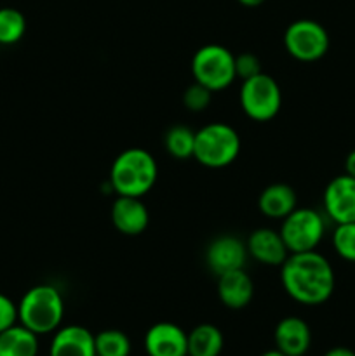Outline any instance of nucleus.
I'll use <instances>...</instances> for the list:
<instances>
[{"label":"nucleus","mask_w":355,"mask_h":356,"mask_svg":"<svg viewBox=\"0 0 355 356\" xmlns=\"http://www.w3.org/2000/svg\"><path fill=\"white\" fill-rule=\"evenodd\" d=\"M281 284L292 301L303 306L327 302L336 287L333 264L317 250L289 254L281 266Z\"/></svg>","instance_id":"1"},{"label":"nucleus","mask_w":355,"mask_h":356,"mask_svg":"<svg viewBox=\"0 0 355 356\" xmlns=\"http://www.w3.org/2000/svg\"><path fill=\"white\" fill-rule=\"evenodd\" d=\"M159 167L150 152L127 148L110 167V184L118 197H145L157 183Z\"/></svg>","instance_id":"2"},{"label":"nucleus","mask_w":355,"mask_h":356,"mask_svg":"<svg viewBox=\"0 0 355 356\" xmlns=\"http://www.w3.org/2000/svg\"><path fill=\"white\" fill-rule=\"evenodd\" d=\"M63 316L65 299L54 285H35L17 302V322L37 336L56 332L61 327Z\"/></svg>","instance_id":"3"},{"label":"nucleus","mask_w":355,"mask_h":356,"mask_svg":"<svg viewBox=\"0 0 355 356\" xmlns=\"http://www.w3.org/2000/svg\"><path fill=\"white\" fill-rule=\"evenodd\" d=\"M240 153V136L225 122H211L195 131L194 159L207 169L232 165Z\"/></svg>","instance_id":"4"},{"label":"nucleus","mask_w":355,"mask_h":356,"mask_svg":"<svg viewBox=\"0 0 355 356\" xmlns=\"http://www.w3.org/2000/svg\"><path fill=\"white\" fill-rule=\"evenodd\" d=\"M191 75L211 92L225 90L237 79L235 56L225 45H202L191 58Z\"/></svg>","instance_id":"5"},{"label":"nucleus","mask_w":355,"mask_h":356,"mask_svg":"<svg viewBox=\"0 0 355 356\" xmlns=\"http://www.w3.org/2000/svg\"><path fill=\"white\" fill-rule=\"evenodd\" d=\"M326 216L312 207H296L282 219L281 235L289 254L317 250L326 235Z\"/></svg>","instance_id":"6"},{"label":"nucleus","mask_w":355,"mask_h":356,"mask_svg":"<svg viewBox=\"0 0 355 356\" xmlns=\"http://www.w3.org/2000/svg\"><path fill=\"white\" fill-rule=\"evenodd\" d=\"M239 103L244 113L254 122L275 118L282 106V90L274 76L261 72L253 79L242 80Z\"/></svg>","instance_id":"7"},{"label":"nucleus","mask_w":355,"mask_h":356,"mask_svg":"<svg viewBox=\"0 0 355 356\" xmlns=\"http://www.w3.org/2000/svg\"><path fill=\"white\" fill-rule=\"evenodd\" d=\"M331 45L326 28L313 19H298L284 31V47L291 58L301 63H313L327 54Z\"/></svg>","instance_id":"8"},{"label":"nucleus","mask_w":355,"mask_h":356,"mask_svg":"<svg viewBox=\"0 0 355 356\" xmlns=\"http://www.w3.org/2000/svg\"><path fill=\"white\" fill-rule=\"evenodd\" d=\"M326 218L334 225L355 222V177L348 174L333 177L322 197Z\"/></svg>","instance_id":"9"},{"label":"nucleus","mask_w":355,"mask_h":356,"mask_svg":"<svg viewBox=\"0 0 355 356\" xmlns=\"http://www.w3.org/2000/svg\"><path fill=\"white\" fill-rule=\"evenodd\" d=\"M247 247L240 238L233 235H221L212 240L205 250V263L209 270L219 277L233 270H242L246 266Z\"/></svg>","instance_id":"10"},{"label":"nucleus","mask_w":355,"mask_h":356,"mask_svg":"<svg viewBox=\"0 0 355 356\" xmlns=\"http://www.w3.org/2000/svg\"><path fill=\"white\" fill-rule=\"evenodd\" d=\"M148 356H188V332L173 322L150 327L143 339Z\"/></svg>","instance_id":"11"},{"label":"nucleus","mask_w":355,"mask_h":356,"mask_svg":"<svg viewBox=\"0 0 355 356\" xmlns=\"http://www.w3.org/2000/svg\"><path fill=\"white\" fill-rule=\"evenodd\" d=\"M275 350L285 356H305L312 346V330L299 316H284L274 330Z\"/></svg>","instance_id":"12"},{"label":"nucleus","mask_w":355,"mask_h":356,"mask_svg":"<svg viewBox=\"0 0 355 356\" xmlns=\"http://www.w3.org/2000/svg\"><path fill=\"white\" fill-rule=\"evenodd\" d=\"M110 216L115 229L125 236L141 235L150 225L148 209L138 197H117Z\"/></svg>","instance_id":"13"},{"label":"nucleus","mask_w":355,"mask_h":356,"mask_svg":"<svg viewBox=\"0 0 355 356\" xmlns=\"http://www.w3.org/2000/svg\"><path fill=\"white\" fill-rule=\"evenodd\" d=\"M247 254L265 266H282L289 250L282 240L281 232L271 228H258L246 242Z\"/></svg>","instance_id":"14"},{"label":"nucleus","mask_w":355,"mask_h":356,"mask_svg":"<svg viewBox=\"0 0 355 356\" xmlns=\"http://www.w3.org/2000/svg\"><path fill=\"white\" fill-rule=\"evenodd\" d=\"M49 356H96L94 334L82 325L59 327L51 341Z\"/></svg>","instance_id":"15"},{"label":"nucleus","mask_w":355,"mask_h":356,"mask_svg":"<svg viewBox=\"0 0 355 356\" xmlns=\"http://www.w3.org/2000/svg\"><path fill=\"white\" fill-rule=\"evenodd\" d=\"M254 284L246 270H233L218 277V298L226 308L242 309L253 301Z\"/></svg>","instance_id":"16"},{"label":"nucleus","mask_w":355,"mask_h":356,"mask_svg":"<svg viewBox=\"0 0 355 356\" xmlns=\"http://www.w3.org/2000/svg\"><path fill=\"white\" fill-rule=\"evenodd\" d=\"M298 207L296 191L289 184L274 183L265 188L258 197V209L270 219H284Z\"/></svg>","instance_id":"17"},{"label":"nucleus","mask_w":355,"mask_h":356,"mask_svg":"<svg viewBox=\"0 0 355 356\" xmlns=\"http://www.w3.org/2000/svg\"><path fill=\"white\" fill-rule=\"evenodd\" d=\"M0 356H38V336L21 323L0 332Z\"/></svg>","instance_id":"18"},{"label":"nucleus","mask_w":355,"mask_h":356,"mask_svg":"<svg viewBox=\"0 0 355 356\" xmlns=\"http://www.w3.org/2000/svg\"><path fill=\"white\" fill-rule=\"evenodd\" d=\"M223 346V332L212 323H200L188 332V356H219Z\"/></svg>","instance_id":"19"},{"label":"nucleus","mask_w":355,"mask_h":356,"mask_svg":"<svg viewBox=\"0 0 355 356\" xmlns=\"http://www.w3.org/2000/svg\"><path fill=\"white\" fill-rule=\"evenodd\" d=\"M164 146L174 159H191L195 149V131H191L187 125H173L164 134Z\"/></svg>","instance_id":"20"},{"label":"nucleus","mask_w":355,"mask_h":356,"mask_svg":"<svg viewBox=\"0 0 355 356\" xmlns=\"http://www.w3.org/2000/svg\"><path fill=\"white\" fill-rule=\"evenodd\" d=\"M96 356H129L131 355V341L127 334L117 329L101 330L94 336Z\"/></svg>","instance_id":"21"},{"label":"nucleus","mask_w":355,"mask_h":356,"mask_svg":"<svg viewBox=\"0 0 355 356\" xmlns=\"http://www.w3.org/2000/svg\"><path fill=\"white\" fill-rule=\"evenodd\" d=\"M26 31V19L23 13L13 7L0 9V44L13 45L23 38Z\"/></svg>","instance_id":"22"},{"label":"nucleus","mask_w":355,"mask_h":356,"mask_svg":"<svg viewBox=\"0 0 355 356\" xmlns=\"http://www.w3.org/2000/svg\"><path fill=\"white\" fill-rule=\"evenodd\" d=\"M334 252L347 263H355V222L336 225L333 232Z\"/></svg>","instance_id":"23"},{"label":"nucleus","mask_w":355,"mask_h":356,"mask_svg":"<svg viewBox=\"0 0 355 356\" xmlns=\"http://www.w3.org/2000/svg\"><path fill=\"white\" fill-rule=\"evenodd\" d=\"M212 92L207 87L200 86L198 82H194L191 86L187 87L183 94V104L188 111H194V113H200L205 108L211 104Z\"/></svg>","instance_id":"24"},{"label":"nucleus","mask_w":355,"mask_h":356,"mask_svg":"<svg viewBox=\"0 0 355 356\" xmlns=\"http://www.w3.org/2000/svg\"><path fill=\"white\" fill-rule=\"evenodd\" d=\"M263 72L261 70V59L253 52H242V54L235 56V75L237 79L247 80L253 76L260 75Z\"/></svg>","instance_id":"25"},{"label":"nucleus","mask_w":355,"mask_h":356,"mask_svg":"<svg viewBox=\"0 0 355 356\" xmlns=\"http://www.w3.org/2000/svg\"><path fill=\"white\" fill-rule=\"evenodd\" d=\"M17 323V305L0 292V332Z\"/></svg>","instance_id":"26"},{"label":"nucleus","mask_w":355,"mask_h":356,"mask_svg":"<svg viewBox=\"0 0 355 356\" xmlns=\"http://www.w3.org/2000/svg\"><path fill=\"white\" fill-rule=\"evenodd\" d=\"M324 356H355V351L350 350V348H345V346H336V348H331L327 350Z\"/></svg>","instance_id":"27"},{"label":"nucleus","mask_w":355,"mask_h":356,"mask_svg":"<svg viewBox=\"0 0 355 356\" xmlns=\"http://www.w3.org/2000/svg\"><path fill=\"white\" fill-rule=\"evenodd\" d=\"M345 174L355 177V149H352L345 159Z\"/></svg>","instance_id":"28"},{"label":"nucleus","mask_w":355,"mask_h":356,"mask_svg":"<svg viewBox=\"0 0 355 356\" xmlns=\"http://www.w3.org/2000/svg\"><path fill=\"white\" fill-rule=\"evenodd\" d=\"M237 2L244 7H258L261 6V3L267 2V0H237Z\"/></svg>","instance_id":"29"},{"label":"nucleus","mask_w":355,"mask_h":356,"mask_svg":"<svg viewBox=\"0 0 355 356\" xmlns=\"http://www.w3.org/2000/svg\"><path fill=\"white\" fill-rule=\"evenodd\" d=\"M260 356H285V355L281 353L278 350H270V351H265V353L260 355Z\"/></svg>","instance_id":"30"}]
</instances>
